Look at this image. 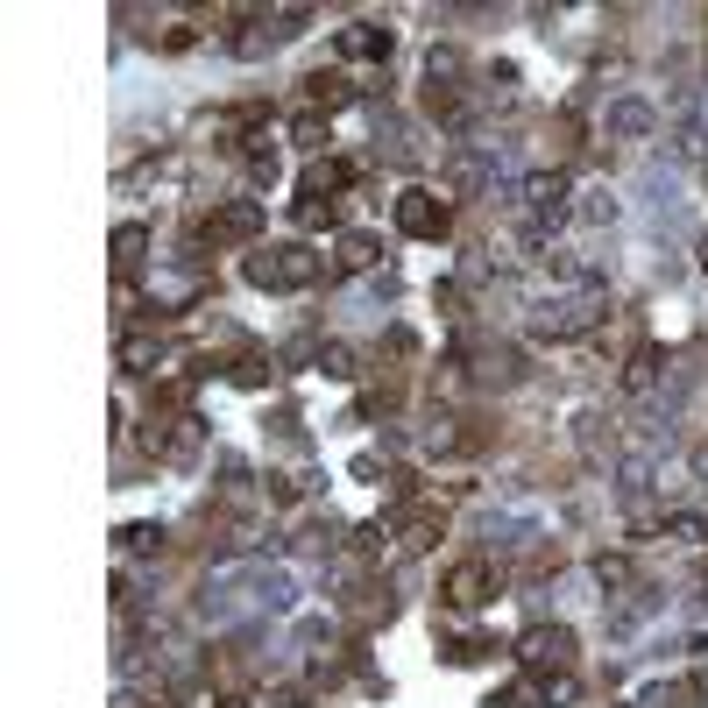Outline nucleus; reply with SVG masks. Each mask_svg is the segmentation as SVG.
<instances>
[{
  "mask_svg": "<svg viewBox=\"0 0 708 708\" xmlns=\"http://www.w3.org/2000/svg\"><path fill=\"white\" fill-rule=\"evenodd\" d=\"M298 602V581L277 567H227L206 588V624H248V616H277Z\"/></svg>",
  "mask_w": 708,
  "mask_h": 708,
  "instance_id": "f257e3e1",
  "label": "nucleus"
},
{
  "mask_svg": "<svg viewBox=\"0 0 708 708\" xmlns=\"http://www.w3.org/2000/svg\"><path fill=\"white\" fill-rule=\"evenodd\" d=\"M595 319H602V291H595V284H588V291H560V298H546L539 312H531V326H539V333H560V340H567V333H588Z\"/></svg>",
  "mask_w": 708,
  "mask_h": 708,
  "instance_id": "f03ea898",
  "label": "nucleus"
}]
</instances>
